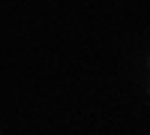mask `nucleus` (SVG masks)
I'll return each mask as SVG.
<instances>
[]
</instances>
